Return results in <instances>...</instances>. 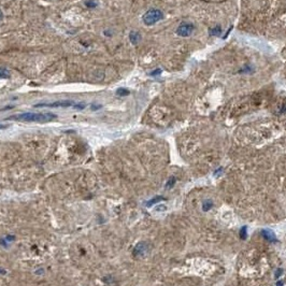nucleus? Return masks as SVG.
Wrapping results in <instances>:
<instances>
[{"label":"nucleus","mask_w":286,"mask_h":286,"mask_svg":"<svg viewBox=\"0 0 286 286\" xmlns=\"http://www.w3.org/2000/svg\"><path fill=\"white\" fill-rule=\"evenodd\" d=\"M57 116L54 113H32V112H27V113H21L16 115L9 116L7 119L17 122H26V123H49V122L54 121Z\"/></svg>","instance_id":"1"},{"label":"nucleus","mask_w":286,"mask_h":286,"mask_svg":"<svg viewBox=\"0 0 286 286\" xmlns=\"http://www.w3.org/2000/svg\"><path fill=\"white\" fill-rule=\"evenodd\" d=\"M162 18H164V14H162L161 11L158 10V9H151L143 15L142 20H143V23L145 25L151 26L161 21Z\"/></svg>","instance_id":"2"},{"label":"nucleus","mask_w":286,"mask_h":286,"mask_svg":"<svg viewBox=\"0 0 286 286\" xmlns=\"http://www.w3.org/2000/svg\"><path fill=\"white\" fill-rule=\"evenodd\" d=\"M73 106V101L70 100H64V101H55V102H50V103H38L35 104V108H68V107Z\"/></svg>","instance_id":"3"},{"label":"nucleus","mask_w":286,"mask_h":286,"mask_svg":"<svg viewBox=\"0 0 286 286\" xmlns=\"http://www.w3.org/2000/svg\"><path fill=\"white\" fill-rule=\"evenodd\" d=\"M194 30V25L191 23L181 24L176 29V34L180 37H189Z\"/></svg>","instance_id":"4"},{"label":"nucleus","mask_w":286,"mask_h":286,"mask_svg":"<svg viewBox=\"0 0 286 286\" xmlns=\"http://www.w3.org/2000/svg\"><path fill=\"white\" fill-rule=\"evenodd\" d=\"M261 236H263V237L270 243H276V242H278V238H276V236H275V233H274L273 230L263 229V230H261Z\"/></svg>","instance_id":"5"},{"label":"nucleus","mask_w":286,"mask_h":286,"mask_svg":"<svg viewBox=\"0 0 286 286\" xmlns=\"http://www.w3.org/2000/svg\"><path fill=\"white\" fill-rule=\"evenodd\" d=\"M149 251V246L145 242H140L136 245V248L134 250V256H142L144 255L145 253Z\"/></svg>","instance_id":"6"},{"label":"nucleus","mask_w":286,"mask_h":286,"mask_svg":"<svg viewBox=\"0 0 286 286\" xmlns=\"http://www.w3.org/2000/svg\"><path fill=\"white\" fill-rule=\"evenodd\" d=\"M129 39H130V42H131L132 44H137L140 42V40H141V36H140L139 32H137V31H131L130 34H129Z\"/></svg>","instance_id":"7"},{"label":"nucleus","mask_w":286,"mask_h":286,"mask_svg":"<svg viewBox=\"0 0 286 286\" xmlns=\"http://www.w3.org/2000/svg\"><path fill=\"white\" fill-rule=\"evenodd\" d=\"M11 77V73L7 68L0 67V79H9Z\"/></svg>","instance_id":"8"},{"label":"nucleus","mask_w":286,"mask_h":286,"mask_svg":"<svg viewBox=\"0 0 286 286\" xmlns=\"http://www.w3.org/2000/svg\"><path fill=\"white\" fill-rule=\"evenodd\" d=\"M212 206H213V201L210 200V199H206V200H204L203 202H202V209H203V211H209L210 209H212Z\"/></svg>","instance_id":"9"},{"label":"nucleus","mask_w":286,"mask_h":286,"mask_svg":"<svg viewBox=\"0 0 286 286\" xmlns=\"http://www.w3.org/2000/svg\"><path fill=\"white\" fill-rule=\"evenodd\" d=\"M164 197H161V196H158V197H155V198H153V199H151L149 201H147L146 203H145V206H152L153 204H155V203H157V202H159L160 200H164Z\"/></svg>","instance_id":"10"},{"label":"nucleus","mask_w":286,"mask_h":286,"mask_svg":"<svg viewBox=\"0 0 286 286\" xmlns=\"http://www.w3.org/2000/svg\"><path fill=\"white\" fill-rule=\"evenodd\" d=\"M210 32H211L212 36H218V35L222 34V27L221 26H215L214 28L210 29Z\"/></svg>","instance_id":"11"},{"label":"nucleus","mask_w":286,"mask_h":286,"mask_svg":"<svg viewBox=\"0 0 286 286\" xmlns=\"http://www.w3.org/2000/svg\"><path fill=\"white\" fill-rule=\"evenodd\" d=\"M248 237V226H243L240 229V238L242 240H245Z\"/></svg>","instance_id":"12"},{"label":"nucleus","mask_w":286,"mask_h":286,"mask_svg":"<svg viewBox=\"0 0 286 286\" xmlns=\"http://www.w3.org/2000/svg\"><path fill=\"white\" fill-rule=\"evenodd\" d=\"M117 95L119 96H127V95H129V90L128 89H126V88H123V87H121V88H119L117 89Z\"/></svg>","instance_id":"13"},{"label":"nucleus","mask_w":286,"mask_h":286,"mask_svg":"<svg viewBox=\"0 0 286 286\" xmlns=\"http://www.w3.org/2000/svg\"><path fill=\"white\" fill-rule=\"evenodd\" d=\"M174 183H175V179H174V178H171L170 180L168 181V183L166 184V188H171L173 185H174Z\"/></svg>","instance_id":"14"},{"label":"nucleus","mask_w":286,"mask_h":286,"mask_svg":"<svg viewBox=\"0 0 286 286\" xmlns=\"http://www.w3.org/2000/svg\"><path fill=\"white\" fill-rule=\"evenodd\" d=\"M73 107H74L75 109H77V110H83V109H85L86 104H85V103H83V102H80V103H77V104H74Z\"/></svg>","instance_id":"15"},{"label":"nucleus","mask_w":286,"mask_h":286,"mask_svg":"<svg viewBox=\"0 0 286 286\" xmlns=\"http://www.w3.org/2000/svg\"><path fill=\"white\" fill-rule=\"evenodd\" d=\"M85 5H86V7H88V8H94V7H96V5H97V3L92 0V1H86Z\"/></svg>","instance_id":"16"},{"label":"nucleus","mask_w":286,"mask_h":286,"mask_svg":"<svg viewBox=\"0 0 286 286\" xmlns=\"http://www.w3.org/2000/svg\"><path fill=\"white\" fill-rule=\"evenodd\" d=\"M282 273H283V269H282V268H278V270L275 271V273H274V276H275V278H280V276L282 275Z\"/></svg>","instance_id":"17"},{"label":"nucleus","mask_w":286,"mask_h":286,"mask_svg":"<svg viewBox=\"0 0 286 286\" xmlns=\"http://www.w3.org/2000/svg\"><path fill=\"white\" fill-rule=\"evenodd\" d=\"M160 73H161V70L156 69V70H154V71H152V72H151V75H153V77H156V75H159Z\"/></svg>","instance_id":"18"},{"label":"nucleus","mask_w":286,"mask_h":286,"mask_svg":"<svg viewBox=\"0 0 286 286\" xmlns=\"http://www.w3.org/2000/svg\"><path fill=\"white\" fill-rule=\"evenodd\" d=\"M101 104H92V110H94V111H96V110H98V109L101 108Z\"/></svg>","instance_id":"19"},{"label":"nucleus","mask_w":286,"mask_h":286,"mask_svg":"<svg viewBox=\"0 0 286 286\" xmlns=\"http://www.w3.org/2000/svg\"><path fill=\"white\" fill-rule=\"evenodd\" d=\"M167 209V206H157V210L158 211H164V210H166Z\"/></svg>","instance_id":"20"},{"label":"nucleus","mask_w":286,"mask_h":286,"mask_svg":"<svg viewBox=\"0 0 286 286\" xmlns=\"http://www.w3.org/2000/svg\"><path fill=\"white\" fill-rule=\"evenodd\" d=\"M222 171H223V168H219L218 170H216L215 172H214V175H215V176H216V175H219V173L222 172Z\"/></svg>","instance_id":"21"},{"label":"nucleus","mask_w":286,"mask_h":286,"mask_svg":"<svg viewBox=\"0 0 286 286\" xmlns=\"http://www.w3.org/2000/svg\"><path fill=\"white\" fill-rule=\"evenodd\" d=\"M276 286H284V282L281 281V280H278V281L276 282Z\"/></svg>","instance_id":"22"},{"label":"nucleus","mask_w":286,"mask_h":286,"mask_svg":"<svg viewBox=\"0 0 286 286\" xmlns=\"http://www.w3.org/2000/svg\"><path fill=\"white\" fill-rule=\"evenodd\" d=\"M8 128V125H3V124H0V129H5Z\"/></svg>","instance_id":"23"},{"label":"nucleus","mask_w":286,"mask_h":286,"mask_svg":"<svg viewBox=\"0 0 286 286\" xmlns=\"http://www.w3.org/2000/svg\"><path fill=\"white\" fill-rule=\"evenodd\" d=\"M2 18H3V14H2V11L0 10V22L2 21Z\"/></svg>","instance_id":"24"}]
</instances>
